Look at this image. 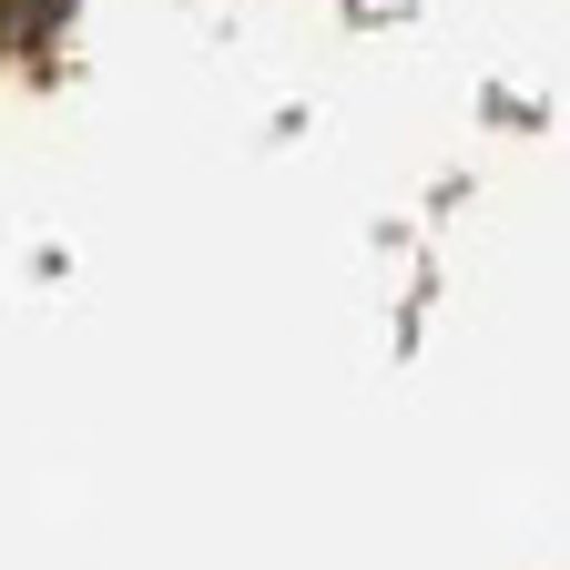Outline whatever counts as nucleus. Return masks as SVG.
<instances>
[{
    "mask_svg": "<svg viewBox=\"0 0 570 570\" xmlns=\"http://www.w3.org/2000/svg\"><path fill=\"white\" fill-rule=\"evenodd\" d=\"M51 21V0H0V31H41Z\"/></svg>",
    "mask_w": 570,
    "mask_h": 570,
    "instance_id": "nucleus-1",
    "label": "nucleus"
}]
</instances>
